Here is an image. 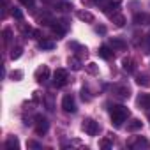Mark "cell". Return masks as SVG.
<instances>
[{"label":"cell","instance_id":"28","mask_svg":"<svg viewBox=\"0 0 150 150\" xmlns=\"http://www.w3.org/2000/svg\"><path fill=\"white\" fill-rule=\"evenodd\" d=\"M111 145H113V141H110V139H103V141H101V146H103V148H110Z\"/></svg>","mask_w":150,"mask_h":150},{"label":"cell","instance_id":"1","mask_svg":"<svg viewBox=\"0 0 150 150\" xmlns=\"http://www.w3.org/2000/svg\"><path fill=\"white\" fill-rule=\"evenodd\" d=\"M110 115H111V122L115 125H122L129 117V110L125 106H122V104H117V106H113L110 110Z\"/></svg>","mask_w":150,"mask_h":150},{"label":"cell","instance_id":"2","mask_svg":"<svg viewBox=\"0 0 150 150\" xmlns=\"http://www.w3.org/2000/svg\"><path fill=\"white\" fill-rule=\"evenodd\" d=\"M67 83H69V74H67V71L65 69H57L53 72V85L57 88H60V87H64Z\"/></svg>","mask_w":150,"mask_h":150},{"label":"cell","instance_id":"22","mask_svg":"<svg viewBox=\"0 0 150 150\" xmlns=\"http://www.w3.org/2000/svg\"><path fill=\"white\" fill-rule=\"evenodd\" d=\"M21 53H23V48H21V46H16V48H13V51H11V58H13V60H18V58L21 57Z\"/></svg>","mask_w":150,"mask_h":150},{"label":"cell","instance_id":"3","mask_svg":"<svg viewBox=\"0 0 150 150\" xmlns=\"http://www.w3.org/2000/svg\"><path fill=\"white\" fill-rule=\"evenodd\" d=\"M127 146L132 150H141V148H150V141L143 136H134L127 141Z\"/></svg>","mask_w":150,"mask_h":150},{"label":"cell","instance_id":"12","mask_svg":"<svg viewBox=\"0 0 150 150\" xmlns=\"http://www.w3.org/2000/svg\"><path fill=\"white\" fill-rule=\"evenodd\" d=\"M110 46H111L113 50H125V48H127V42H125L124 39L111 37V41H110Z\"/></svg>","mask_w":150,"mask_h":150},{"label":"cell","instance_id":"31","mask_svg":"<svg viewBox=\"0 0 150 150\" xmlns=\"http://www.w3.org/2000/svg\"><path fill=\"white\" fill-rule=\"evenodd\" d=\"M97 32H101V34H104V32H106V28H104V27H99V28H97Z\"/></svg>","mask_w":150,"mask_h":150},{"label":"cell","instance_id":"11","mask_svg":"<svg viewBox=\"0 0 150 150\" xmlns=\"http://www.w3.org/2000/svg\"><path fill=\"white\" fill-rule=\"evenodd\" d=\"M134 23L136 25H148L150 23V14H146V13H138V14H134Z\"/></svg>","mask_w":150,"mask_h":150},{"label":"cell","instance_id":"4","mask_svg":"<svg viewBox=\"0 0 150 150\" xmlns=\"http://www.w3.org/2000/svg\"><path fill=\"white\" fill-rule=\"evenodd\" d=\"M81 127H83V131H85L88 136H97V134H99V131H101L99 124H97L96 120H92V118H85Z\"/></svg>","mask_w":150,"mask_h":150},{"label":"cell","instance_id":"25","mask_svg":"<svg viewBox=\"0 0 150 150\" xmlns=\"http://www.w3.org/2000/svg\"><path fill=\"white\" fill-rule=\"evenodd\" d=\"M85 69H87V72H90V74H97V65L96 64H88V65H85Z\"/></svg>","mask_w":150,"mask_h":150},{"label":"cell","instance_id":"33","mask_svg":"<svg viewBox=\"0 0 150 150\" xmlns=\"http://www.w3.org/2000/svg\"><path fill=\"white\" fill-rule=\"evenodd\" d=\"M148 120H150V115H148Z\"/></svg>","mask_w":150,"mask_h":150},{"label":"cell","instance_id":"30","mask_svg":"<svg viewBox=\"0 0 150 150\" xmlns=\"http://www.w3.org/2000/svg\"><path fill=\"white\" fill-rule=\"evenodd\" d=\"M81 97H83V101H90V96H88V90L87 88L81 90Z\"/></svg>","mask_w":150,"mask_h":150},{"label":"cell","instance_id":"10","mask_svg":"<svg viewBox=\"0 0 150 150\" xmlns=\"http://www.w3.org/2000/svg\"><path fill=\"white\" fill-rule=\"evenodd\" d=\"M122 69H124L125 72H134V71H136V62H134L131 57H125V58L122 60Z\"/></svg>","mask_w":150,"mask_h":150},{"label":"cell","instance_id":"21","mask_svg":"<svg viewBox=\"0 0 150 150\" xmlns=\"http://www.w3.org/2000/svg\"><path fill=\"white\" fill-rule=\"evenodd\" d=\"M39 46H41L42 50H53V48H55V42H53L51 39H41V41H39Z\"/></svg>","mask_w":150,"mask_h":150},{"label":"cell","instance_id":"6","mask_svg":"<svg viewBox=\"0 0 150 150\" xmlns=\"http://www.w3.org/2000/svg\"><path fill=\"white\" fill-rule=\"evenodd\" d=\"M48 127H50L48 120H46L42 115H37V117H35V132H37V134H44V132L48 131Z\"/></svg>","mask_w":150,"mask_h":150},{"label":"cell","instance_id":"9","mask_svg":"<svg viewBox=\"0 0 150 150\" xmlns=\"http://www.w3.org/2000/svg\"><path fill=\"white\" fill-rule=\"evenodd\" d=\"M120 4H122V0H106V2H103V9H104V13H108L111 16V9L117 11Z\"/></svg>","mask_w":150,"mask_h":150},{"label":"cell","instance_id":"13","mask_svg":"<svg viewBox=\"0 0 150 150\" xmlns=\"http://www.w3.org/2000/svg\"><path fill=\"white\" fill-rule=\"evenodd\" d=\"M6 148H7V150H18V148H20V139H18L16 136H9V138L6 139Z\"/></svg>","mask_w":150,"mask_h":150},{"label":"cell","instance_id":"17","mask_svg":"<svg viewBox=\"0 0 150 150\" xmlns=\"http://www.w3.org/2000/svg\"><path fill=\"white\" fill-rule=\"evenodd\" d=\"M76 16H78V20H81V21H88V23L94 21V14L88 13V11H78Z\"/></svg>","mask_w":150,"mask_h":150},{"label":"cell","instance_id":"20","mask_svg":"<svg viewBox=\"0 0 150 150\" xmlns=\"http://www.w3.org/2000/svg\"><path fill=\"white\" fill-rule=\"evenodd\" d=\"M111 20H113V23H115L117 27H124V25H125V18H124L122 14H118V13H115V14L111 16Z\"/></svg>","mask_w":150,"mask_h":150},{"label":"cell","instance_id":"16","mask_svg":"<svg viewBox=\"0 0 150 150\" xmlns=\"http://www.w3.org/2000/svg\"><path fill=\"white\" fill-rule=\"evenodd\" d=\"M136 83L139 87H150V76L141 72V74H138V76H136Z\"/></svg>","mask_w":150,"mask_h":150},{"label":"cell","instance_id":"29","mask_svg":"<svg viewBox=\"0 0 150 150\" xmlns=\"http://www.w3.org/2000/svg\"><path fill=\"white\" fill-rule=\"evenodd\" d=\"M25 7H34V0H20Z\"/></svg>","mask_w":150,"mask_h":150},{"label":"cell","instance_id":"15","mask_svg":"<svg viewBox=\"0 0 150 150\" xmlns=\"http://www.w3.org/2000/svg\"><path fill=\"white\" fill-rule=\"evenodd\" d=\"M97 53H99V57H101V58H104V60H110V58L113 57V51H111V48H110V46H106V44H104V46H101Z\"/></svg>","mask_w":150,"mask_h":150},{"label":"cell","instance_id":"32","mask_svg":"<svg viewBox=\"0 0 150 150\" xmlns=\"http://www.w3.org/2000/svg\"><path fill=\"white\" fill-rule=\"evenodd\" d=\"M83 4H92V0H81Z\"/></svg>","mask_w":150,"mask_h":150},{"label":"cell","instance_id":"7","mask_svg":"<svg viewBox=\"0 0 150 150\" xmlns=\"http://www.w3.org/2000/svg\"><path fill=\"white\" fill-rule=\"evenodd\" d=\"M113 94H115L117 97H120V99H129L131 90H129L127 85H115V87H113Z\"/></svg>","mask_w":150,"mask_h":150},{"label":"cell","instance_id":"26","mask_svg":"<svg viewBox=\"0 0 150 150\" xmlns=\"http://www.w3.org/2000/svg\"><path fill=\"white\" fill-rule=\"evenodd\" d=\"M11 35H13L11 28H4V41H6V42H9V41H11Z\"/></svg>","mask_w":150,"mask_h":150},{"label":"cell","instance_id":"23","mask_svg":"<svg viewBox=\"0 0 150 150\" xmlns=\"http://www.w3.org/2000/svg\"><path fill=\"white\" fill-rule=\"evenodd\" d=\"M21 78H23V72H21V71H13V72H11V80H13V81H20Z\"/></svg>","mask_w":150,"mask_h":150},{"label":"cell","instance_id":"5","mask_svg":"<svg viewBox=\"0 0 150 150\" xmlns=\"http://www.w3.org/2000/svg\"><path fill=\"white\" fill-rule=\"evenodd\" d=\"M62 110L65 111V113H74L76 111V103H74V97L72 96H64L62 97Z\"/></svg>","mask_w":150,"mask_h":150},{"label":"cell","instance_id":"14","mask_svg":"<svg viewBox=\"0 0 150 150\" xmlns=\"http://www.w3.org/2000/svg\"><path fill=\"white\" fill-rule=\"evenodd\" d=\"M138 106L145 108V110H150V94H141L138 97Z\"/></svg>","mask_w":150,"mask_h":150},{"label":"cell","instance_id":"19","mask_svg":"<svg viewBox=\"0 0 150 150\" xmlns=\"http://www.w3.org/2000/svg\"><path fill=\"white\" fill-rule=\"evenodd\" d=\"M141 120H138V118H132L129 124H127V131L129 132H134V131H138V129H141Z\"/></svg>","mask_w":150,"mask_h":150},{"label":"cell","instance_id":"24","mask_svg":"<svg viewBox=\"0 0 150 150\" xmlns=\"http://www.w3.org/2000/svg\"><path fill=\"white\" fill-rule=\"evenodd\" d=\"M11 13H13V16H14L16 20H20V21L23 20V13H21V11H20L18 7H13V11H11Z\"/></svg>","mask_w":150,"mask_h":150},{"label":"cell","instance_id":"18","mask_svg":"<svg viewBox=\"0 0 150 150\" xmlns=\"http://www.w3.org/2000/svg\"><path fill=\"white\" fill-rule=\"evenodd\" d=\"M67 64H69V67H71L72 71H80V69H81V62H80L78 57H69Z\"/></svg>","mask_w":150,"mask_h":150},{"label":"cell","instance_id":"27","mask_svg":"<svg viewBox=\"0 0 150 150\" xmlns=\"http://www.w3.org/2000/svg\"><path fill=\"white\" fill-rule=\"evenodd\" d=\"M27 146H28V148H41L42 145H41V143H37V141H34V139H30V141L27 143Z\"/></svg>","mask_w":150,"mask_h":150},{"label":"cell","instance_id":"8","mask_svg":"<svg viewBox=\"0 0 150 150\" xmlns=\"http://www.w3.org/2000/svg\"><path fill=\"white\" fill-rule=\"evenodd\" d=\"M48 78H50V69H48V65H42V67H39L35 71V80L39 83H44Z\"/></svg>","mask_w":150,"mask_h":150}]
</instances>
